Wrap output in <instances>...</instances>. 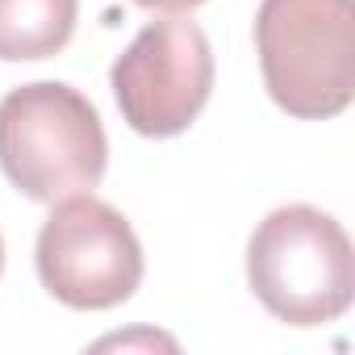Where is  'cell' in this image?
I'll use <instances>...</instances> for the list:
<instances>
[{
  "label": "cell",
  "mask_w": 355,
  "mask_h": 355,
  "mask_svg": "<svg viewBox=\"0 0 355 355\" xmlns=\"http://www.w3.org/2000/svg\"><path fill=\"white\" fill-rule=\"evenodd\" d=\"M109 163L96 105L59 80H34L0 96V171L30 201L55 205L92 193Z\"/></svg>",
  "instance_id": "1"
},
{
  "label": "cell",
  "mask_w": 355,
  "mask_h": 355,
  "mask_svg": "<svg viewBox=\"0 0 355 355\" xmlns=\"http://www.w3.org/2000/svg\"><path fill=\"white\" fill-rule=\"evenodd\" d=\"M255 51L268 96L301 121L338 117L355 96L351 0H259Z\"/></svg>",
  "instance_id": "2"
},
{
  "label": "cell",
  "mask_w": 355,
  "mask_h": 355,
  "mask_svg": "<svg viewBox=\"0 0 355 355\" xmlns=\"http://www.w3.org/2000/svg\"><path fill=\"white\" fill-rule=\"evenodd\" d=\"M247 280L263 309L288 326H322L351 309L355 251L347 230L313 209H272L247 243Z\"/></svg>",
  "instance_id": "3"
},
{
  "label": "cell",
  "mask_w": 355,
  "mask_h": 355,
  "mask_svg": "<svg viewBox=\"0 0 355 355\" xmlns=\"http://www.w3.org/2000/svg\"><path fill=\"white\" fill-rule=\"evenodd\" d=\"M42 288L71 309H113L142 284V243L125 214L92 193L55 201L34 247Z\"/></svg>",
  "instance_id": "4"
},
{
  "label": "cell",
  "mask_w": 355,
  "mask_h": 355,
  "mask_svg": "<svg viewBox=\"0 0 355 355\" xmlns=\"http://www.w3.org/2000/svg\"><path fill=\"white\" fill-rule=\"evenodd\" d=\"M125 125L142 138L184 134L214 92V51L197 21L163 17L138 30L109 71Z\"/></svg>",
  "instance_id": "5"
},
{
  "label": "cell",
  "mask_w": 355,
  "mask_h": 355,
  "mask_svg": "<svg viewBox=\"0 0 355 355\" xmlns=\"http://www.w3.org/2000/svg\"><path fill=\"white\" fill-rule=\"evenodd\" d=\"M80 17V0H0V59L38 63L59 55Z\"/></svg>",
  "instance_id": "6"
},
{
  "label": "cell",
  "mask_w": 355,
  "mask_h": 355,
  "mask_svg": "<svg viewBox=\"0 0 355 355\" xmlns=\"http://www.w3.org/2000/svg\"><path fill=\"white\" fill-rule=\"evenodd\" d=\"M138 9H146V13H193V9H201L205 0H134Z\"/></svg>",
  "instance_id": "7"
},
{
  "label": "cell",
  "mask_w": 355,
  "mask_h": 355,
  "mask_svg": "<svg viewBox=\"0 0 355 355\" xmlns=\"http://www.w3.org/2000/svg\"><path fill=\"white\" fill-rule=\"evenodd\" d=\"M0 272H5V239H0Z\"/></svg>",
  "instance_id": "8"
}]
</instances>
